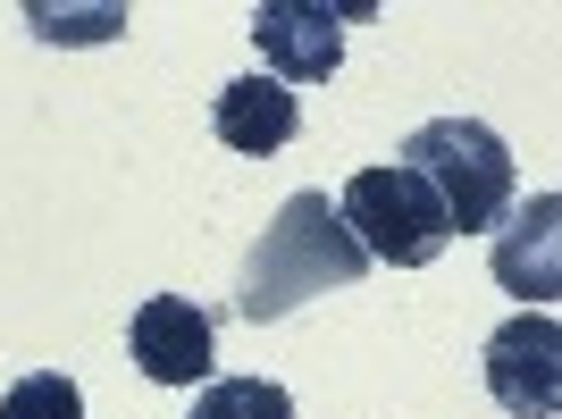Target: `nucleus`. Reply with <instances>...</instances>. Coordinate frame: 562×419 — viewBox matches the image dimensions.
Returning a JSON list of instances; mask_svg holds the SVG:
<instances>
[{
  "label": "nucleus",
  "instance_id": "nucleus-2",
  "mask_svg": "<svg viewBox=\"0 0 562 419\" xmlns=\"http://www.w3.org/2000/svg\"><path fill=\"white\" fill-rule=\"evenodd\" d=\"M403 168H412V177L446 202V227H453V235L495 227V218L513 210V193H520L504 135H495V126H479V117H428L420 135L403 143Z\"/></svg>",
  "mask_w": 562,
  "mask_h": 419
},
{
  "label": "nucleus",
  "instance_id": "nucleus-7",
  "mask_svg": "<svg viewBox=\"0 0 562 419\" xmlns=\"http://www.w3.org/2000/svg\"><path fill=\"white\" fill-rule=\"evenodd\" d=\"M211 126H218L227 151L269 160V151H285V143L303 135V101L285 93L278 76H235V84H218V93H211Z\"/></svg>",
  "mask_w": 562,
  "mask_h": 419
},
{
  "label": "nucleus",
  "instance_id": "nucleus-6",
  "mask_svg": "<svg viewBox=\"0 0 562 419\" xmlns=\"http://www.w3.org/2000/svg\"><path fill=\"white\" fill-rule=\"evenodd\" d=\"M126 344H135V370L151 386H202L211 377V352H218V327L202 303L186 294H151V303L126 319Z\"/></svg>",
  "mask_w": 562,
  "mask_h": 419
},
{
  "label": "nucleus",
  "instance_id": "nucleus-8",
  "mask_svg": "<svg viewBox=\"0 0 562 419\" xmlns=\"http://www.w3.org/2000/svg\"><path fill=\"white\" fill-rule=\"evenodd\" d=\"M554 227H562L554 193H538L513 227H495V285H504V294H520V303L562 294V235Z\"/></svg>",
  "mask_w": 562,
  "mask_h": 419
},
{
  "label": "nucleus",
  "instance_id": "nucleus-4",
  "mask_svg": "<svg viewBox=\"0 0 562 419\" xmlns=\"http://www.w3.org/2000/svg\"><path fill=\"white\" fill-rule=\"evenodd\" d=\"M487 395L513 419H554L562 411V327L554 310H520L487 336Z\"/></svg>",
  "mask_w": 562,
  "mask_h": 419
},
{
  "label": "nucleus",
  "instance_id": "nucleus-1",
  "mask_svg": "<svg viewBox=\"0 0 562 419\" xmlns=\"http://www.w3.org/2000/svg\"><path fill=\"white\" fill-rule=\"evenodd\" d=\"M370 269L361 260V244H352V227L336 218L328 193H294V202H278V218L260 227L252 260H244V285H235V310L252 327L285 319V310H303L311 294H336V285H352Z\"/></svg>",
  "mask_w": 562,
  "mask_h": 419
},
{
  "label": "nucleus",
  "instance_id": "nucleus-9",
  "mask_svg": "<svg viewBox=\"0 0 562 419\" xmlns=\"http://www.w3.org/2000/svg\"><path fill=\"white\" fill-rule=\"evenodd\" d=\"M193 419H294V395L278 377H218L193 395Z\"/></svg>",
  "mask_w": 562,
  "mask_h": 419
},
{
  "label": "nucleus",
  "instance_id": "nucleus-5",
  "mask_svg": "<svg viewBox=\"0 0 562 419\" xmlns=\"http://www.w3.org/2000/svg\"><path fill=\"white\" fill-rule=\"evenodd\" d=\"M244 34L260 43V59H269V76L285 93L294 84H328L336 59H345V18L319 9V0H260L244 18Z\"/></svg>",
  "mask_w": 562,
  "mask_h": 419
},
{
  "label": "nucleus",
  "instance_id": "nucleus-3",
  "mask_svg": "<svg viewBox=\"0 0 562 419\" xmlns=\"http://www.w3.org/2000/svg\"><path fill=\"white\" fill-rule=\"evenodd\" d=\"M336 218L352 227L361 260H386V269H428V260L453 244L446 202L412 177V168H352L345 193H336Z\"/></svg>",
  "mask_w": 562,
  "mask_h": 419
},
{
  "label": "nucleus",
  "instance_id": "nucleus-10",
  "mask_svg": "<svg viewBox=\"0 0 562 419\" xmlns=\"http://www.w3.org/2000/svg\"><path fill=\"white\" fill-rule=\"evenodd\" d=\"M0 419H85V395H76V377L34 370V377H18V386L0 395Z\"/></svg>",
  "mask_w": 562,
  "mask_h": 419
}]
</instances>
